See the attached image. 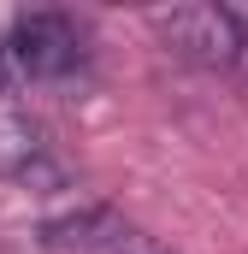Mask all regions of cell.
<instances>
[{
	"label": "cell",
	"instance_id": "obj_2",
	"mask_svg": "<svg viewBox=\"0 0 248 254\" xmlns=\"http://www.w3.org/2000/svg\"><path fill=\"white\" fill-rule=\"evenodd\" d=\"M0 54H6L12 77L60 83V77H71L83 65V30H77L71 12H24V18H12Z\"/></svg>",
	"mask_w": 248,
	"mask_h": 254
},
{
	"label": "cell",
	"instance_id": "obj_5",
	"mask_svg": "<svg viewBox=\"0 0 248 254\" xmlns=\"http://www.w3.org/2000/svg\"><path fill=\"white\" fill-rule=\"evenodd\" d=\"M6 83H12V71H6V54H0V95H6Z\"/></svg>",
	"mask_w": 248,
	"mask_h": 254
},
{
	"label": "cell",
	"instance_id": "obj_4",
	"mask_svg": "<svg viewBox=\"0 0 248 254\" xmlns=\"http://www.w3.org/2000/svg\"><path fill=\"white\" fill-rule=\"evenodd\" d=\"M101 254H166V249H160V243H148V237H136V231L124 225V231H119V237H113Z\"/></svg>",
	"mask_w": 248,
	"mask_h": 254
},
{
	"label": "cell",
	"instance_id": "obj_1",
	"mask_svg": "<svg viewBox=\"0 0 248 254\" xmlns=\"http://www.w3.org/2000/svg\"><path fill=\"white\" fill-rule=\"evenodd\" d=\"M148 24L189 65H207V71L248 65V24H243V12H231V6H166Z\"/></svg>",
	"mask_w": 248,
	"mask_h": 254
},
{
	"label": "cell",
	"instance_id": "obj_3",
	"mask_svg": "<svg viewBox=\"0 0 248 254\" xmlns=\"http://www.w3.org/2000/svg\"><path fill=\"white\" fill-rule=\"evenodd\" d=\"M0 178L12 184H60V172L48 166V136L24 107L0 101Z\"/></svg>",
	"mask_w": 248,
	"mask_h": 254
}]
</instances>
